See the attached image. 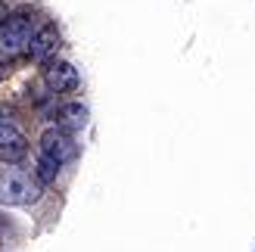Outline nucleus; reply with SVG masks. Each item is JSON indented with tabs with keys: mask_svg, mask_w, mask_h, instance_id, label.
I'll return each instance as SVG.
<instances>
[{
	"mask_svg": "<svg viewBox=\"0 0 255 252\" xmlns=\"http://www.w3.org/2000/svg\"><path fill=\"white\" fill-rule=\"evenodd\" d=\"M41 196V184L31 174L19 168H3L0 171V203L6 206H28Z\"/></svg>",
	"mask_w": 255,
	"mask_h": 252,
	"instance_id": "1",
	"label": "nucleus"
},
{
	"mask_svg": "<svg viewBox=\"0 0 255 252\" xmlns=\"http://www.w3.org/2000/svg\"><path fill=\"white\" fill-rule=\"evenodd\" d=\"M31 16L28 12H16V16H6V22L0 25V53H22L31 41Z\"/></svg>",
	"mask_w": 255,
	"mask_h": 252,
	"instance_id": "2",
	"label": "nucleus"
},
{
	"mask_svg": "<svg viewBox=\"0 0 255 252\" xmlns=\"http://www.w3.org/2000/svg\"><path fill=\"white\" fill-rule=\"evenodd\" d=\"M78 156V143L72 140V134H66L62 128H50L41 134V159L53 162V165H66Z\"/></svg>",
	"mask_w": 255,
	"mask_h": 252,
	"instance_id": "3",
	"label": "nucleus"
},
{
	"mask_svg": "<svg viewBox=\"0 0 255 252\" xmlns=\"http://www.w3.org/2000/svg\"><path fill=\"white\" fill-rule=\"evenodd\" d=\"M44 84L53 94L75 91V87H78V69H75L72 62H50V66L44 69Z\"/></svg>",
	"mask_w": 255,
	"mask_h": 252,
	"instance_id": "4",
	"label": "nucleus"
},
{
	"mask_svg": "<svg viewBox=\"0 0 255 252\" xmlns=\"http://www.w3.org/2000/svg\"><path fill=\"white\" fill-rule=\"evenodd\" d=\"M28 156V137L12 125L0 128V162H19Z\"/></svg>",
	"mask_w": 255,
	"mask_h": 252,
	"instance_id": "5",
	"label": "nucleus"
},
{
	"mask_svg": "<svg viewBox=\"0 0 255 252\" xmlns=\"http://www.w3.org/2000/svg\"><path fill=\"white\" fill-rule=\"evenodd\" d=\"M56 47H59V31H56V25H44L41 31H34L31 34V41H28V56L37 59V62H44L47 56H53L56 53Z\"/></svg>",
	"mask_w": 255,
	"mask_h": 252,
	"instance_id": "6",
	"label": "nucleus"
},
{
	"mask_svg": "<svg viewBox=\"0 0 255 252\" xmlns=\"http://www.w3.org/2000/svg\"><path fill=\"white\" fill-rule=\"evenodd\" d=\"M84 122H87V109L81 103L59 106V125L62 128H84Z\"/></svg>",
	"mask_w": 255,
	"mask_h": 252,
	"instance_id": "7",
	"label": "nucleus"
},
{
	"mask_svg": "<svg viewBox=\"0 0 255 252\" xmlns=\"http://www.w3.org/2000/svg\"><path fill=\"white\" fill-rule=\"evenodd\" d=\"M56 165H53V162H47V159H41V156H37V178H41V181H53L56 178Z\"/></svg>",
	"mask_w": 255,
	"mask_h": 252,
	"instance_id": "8",
	"label": "nucleus"
},
{
	"mask_svg": "<svg viewBox=\"0 0 255 252\" xmlns=\"http://www.w3.org/2000/svg\"><path fill=\"white\" fill-rule=\"evenodd\" d=\"M3 125H9V112L0 106V128H3Z\"/></svg>",
	"mask_w": 255,
	"mask_h": 252,
	"instance_id": "9",
	"label": "nucleus"
},
{
	"mask_svg": "<svg viewBox=\"0 0 255 252\" xmlns=\"http://www.w3.org/2000/svg\"><path fill=\"white\" fill-rule=\"evenodd\" d=\"M6 16H9V12H6V6H3V3H0V25H3V22H6Z\"/></svg>",
	"mask_w": 255,
	"mask_h": 252,
	"instance_id": "10",
	"label": "nucleus"
}]
</instances>
